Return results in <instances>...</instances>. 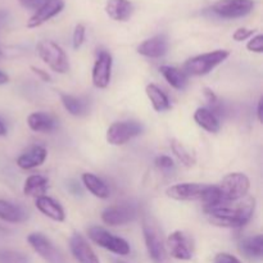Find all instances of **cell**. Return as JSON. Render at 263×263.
I'll use <instances>...</instances> for the list:
<instances>
[{
  "mask_svg": "<svg viewBox=\"0 0 263 263\" xmlns=\"http://www.w3.org/2000/svg\"><path fill=\"white\" fill-rule=\"evenodd\" d=\"M256 208V199L246 197L238 202H223L204 210L208 221L218 228L239 229L251 221Z\"/></svg>",
  "mask_w": 263,
  "mask_h": 263,
  "instance_id": "6da1fadb",
  "label": "cell"
},
{
  "mask_svg": "<svg viewBox=\"0 0 263 263\" xmlns=\"http://www.w3.org/2000/svg\"><path fill=\"white\" fill-rule=\"evenodd\" d=\"M230 55V51L225 49H218V50L210 51V53L199 54L193 58L187 59L184 64L182 71L187 76H204L208 74L211 71L220 66L221 63L226 61Z\"/></svg>",
  "mask_w": 263,
  "mask_h": 263,
  "instance_id": "7a4b0ae2",
  "label": "cell"
},
{
  "mask_svg": "<svg viewBox=\"0 0 263 263\" xmlns=\"http://www.w3.org/2000/svg\"><path fill=\"white\" fill-rule=\"evenodd\" d=\"M143 234L145 240L146 251L154 263H170L166 243L162 236V231L151 217H145L143 221Z\"/></svg>",
  "mask_w": 263,
  "mask_h": 263,
  "instance_id": "3957f363",
  "label": "cell"
},
{
  "mask_svg": "<svg viewBox=\"0 0 263 263\" xmlns=\"http://www.w3.org/2000/svg\"><path fill=\"white\" fill-rule=\"evenodd\" d=\"M251 189V181L248 176L241 172H231L226 175L218 185L222 202H238L247 197Z\"/></svg>",
  "mask_w": 263,
  "mask_h": 263,
  "instance_id": "277c9868",
  "label": "cell"
},
{
  "mask_svg": "<svg viewBox=\"0 0 263 263\" xmlns=\"http://www.w3.org/2000/svg\"><path fill=\"white\" fill-rule=\"evenodd\" d=\"M37 54L44 63L48 64L54 72L64 74L69 71V62L63 49L53 40H41L37 44Z\"/></svg>",
  "mask_w": 263,
  "mask_h": 263,
  "instance_id": "5b68a950",
  "label": "cell"
},
{
  "mask_svg": "<svg viewBox=\"0 0 263 263\" xmlns=\"http://www.w3.org/2000/svg\"><path fill=\"white\" fill-rule=\"evenodd\" d=\"M87 235L97 246L102 247V248L107 249L112 253L118 254V256L130 254V244L125 239L113 235L112 233L100 228V226H91L90 229H87Z\"/></svg>",
  "mask_w": 263,
  "mask_h": 263,
  "instance_id": "8992f818",
  "label": "cell"
},
{
  "mask_svg": "<svg viewBox=\"0 0 263 263\" xmlns=\"http://www.w3.org/2000/svg\"><path fill=\"white\" fill-rule=\"evenodd\" d=\"M143 133V126L136 121H120L107 130V141L110 145H123Z\"/></svg>",
  "mask_w": 263,
  "mask_h": 263,
  "instance_id": "52a82bcc",
  "label": "cell"
},
{
  "mask_svg": "<svg viewBox=\"0 0 263 263\" xmlns=\"http://www.w3.org/2000/svg\"><path fill=\"white\" fill-rule=\"evenodd\" d=\"M31 248L48 263H68L61 251L41 233H32L27 236Z\"/></svg>",
  "mask_w": 263,
  "mask_h": 263,
  "instance_id": "ba28073f",
  "label": "cell"
},
{
  "mask_svg": "<svg viewBox=\"0 0 263 263\" xmlns=\"http://www.w3.org/2000/svg\"><path fill=\"white\" fill-rule=\"evenodd\" d=\"M254 4L253 0H220L211 9L218 17L234 20L249 14L254 9Z\"/></svg>",
  "mask_w": 263,
  "mask_h": 263,
  "instance_id": "9c48e42d",
  "label": "cell"
},
{
  "mask_svg": "<svg viewBox=\"0 0 263 263\" xmlns=\"http://www.w3.org/2000/svg\"><path fill=\"white\" fill-rule=\"evenodd\" d=\"M166 249H168V254L172 258L180 261H189L193 258L194 253L190 238L180 230L170 234L166 240Z\"/></svg>",
  "mask_w": 263,
  "mask_h": 263,
  "instance_id": "30bf717a",
  "label": "cell"
},
{
  "mask_svg": "<svg viewBox=\"0 0 263 263\" xmlns=\"http://www.w3.org/2000/svg\"><path fill=\"white\" fill-rule=\"evenodd\" d=\"M210 185L195 184V182H184L170 186L166 190L167 197L180 202H195L202 200Z\"/></svg>",
  "mask_w": 263,
  "mask_h": 263,
  "instance_id": "8fae6325",
  "label": "cell"
},
{
  "mask_svg": "<svg viewBox=\"0 0 263 263\" xmlns=\"http://www.w3.org/2000/svg\"><path fill=\"white\" fill-rule=\"evenodd\" d=\"M136 216L138 212L133 204L122 203L105 208L102 212V221L109 226H122L135 220Z\"/></svg>",
  "mask_w": 263,
  "mask_h": 263,
  "instance_id": "7c38bea8",
  "label": "cell"
},
{
  "mask_svg": "<svg viewBox=\"0 0 263 263\" xmlns=\"http://www.w3.org/2000/svg\"><path fill=\"white\" fill-rule=\"evenodd\" d=\"M112 55L108 51L100 50L98 53V58L92 67L91 80L92 84L98 89H107L112 76Z\"/></svg>",
  "mask_w": 263,
  "mask_h": 263,
  "instance_id": "4fadbf2b",
  "label": "cell"
},
{
  "mask_svg": "<svg viewBox=\"0 0 263 263\" xmlns=\"http://www.w3.org/2000/svg\"><path fill=\"white\" fill-rule=\"evenodd\" d=\"M64 5H66L64 0H44L43 4L36 9V12L27 21V27L36 28L44 25L49 20L59 14L64 9Z\"/></svg>",
  "mask_w": 263,
  "mask_h": 263,
  "instance_id": "5bb4252c",
  "label": "cell"
},
{
  "mask_svg": "<svg viewBox=\"0 0 263 263\" xmlns=\"http://www.w3.org/2000/svg\"><path fill=\"white\" fill-rule=\"evenodd\" d=\"M69 248L79 263H100L95 252L81 234H73L69 239Z\"/></svg>",
  "mask_w": 263,
  "mask_h": 263,
  "instance_id": "9a60e30c",
  "label": "cell"
},
{
  "mask_svg": "<svg viewBox=\"0 0 263 263\" xmlns=\"http://www.w3.org/2000/svg\"><path fill=\"white\" fill-rule=\"evenodd\" d=\"M168 49V40L164 35H156L138 46V53L146 58H161L167 53Z\"/></svg>",
  "mask_w": 263,
  "mask_h": 263,
  "instance_id": "2e32d148",
  "label": "cell"
},
{
  "mask_svg": "<svg viewBox=\"0 0 263 263\" xmlns=\"http://www.w3.org/2000/svg\"><path fill=\"white\" fill-rule=\"evenodd\" d=\"M35 205L44 216L49 217L50 220L55 221V222H63V221L66 220L64 210L62 208V205L59 204L58 202H55V200L53 199V198L46 197V195L36 198Z\"/></svg>",
  "mask_w": 263,
  "mask_h": 263,
  "instance_id": "e0dca14e",
  "label": "cell"
},
{
  "mask_svg": "<svg viewBox=\"0 0 263 263\" xmlns=\"http://www.w3.org/2000/svg\"><path fill=\"white\" fill-rule=\"evenodd\" d=\"M105 12L117 22H126L134 13V5L130 0H107Z\"/></svg>",
  "mask_w": 263,
  "mask_h": 263,
  "instance_id": "ac0fdd59",
  "label": "cell"
},
{
  "mask_svg": "<svg viewBox=\"0 0 263 263\" xmlns=\"http://www.w3.org/2000/svg\"><path fill=\"white\" fill-rule=\"evenodd\" d=\"M48 157V152L43 146H32L17 158V166L22 170H32L41 166Z\"/></svg>",
  "mask_w": 263,
  "mask_h": 263,
  "instance_id": "d6986e66",
  "label": "cell"
},
{
  "mask_svg": "<svg viewBox=\"0 0 263 263\" xmlns=\"http://www.w3.org/2000/svg\"><path fill=\"white\" fill-rule=\"evenodd\" d=\"M27 125L35 133H51L55 130L57 122L50 115L44 112H33L27 117Z\"/></svg>",
  "mask_w": 263,
  "mask_h": 263,
  "instance_id": "ffe728a7",
  "label": "cell"
},
{
  "mask_svg": "<svg viewBox=\"0 0 263 263\" xmlns=\"http://www.w3.org/2000/svg\"><path fill=\"white\" fill-rule=\"evenodd\" d=\"M28 218V213L20 205H15L8 200L0 199V220L9 223H20Z\"/></svg>",
  "mask_w": 263,
  "mask_h": 263,
  "instance_id": "44dd1931",
  "label": "cell"
},
{
  "mask_svg": "<svg viewBox=\"0 0 263 263\" xmlns=\"http://www.w3.org/2000/svg\"><path fill=\"white\" fill-rule=\"evenodd\" d=\"M194 121L198 126H200L203 130L208 131V133L216 134L220 131L221 125L217 116L208 108H198L194 112Z\"/></svg>",
  "mask_w": 263,
  "mask_h": 263,
  "instance_id": "7402d4cb",
  "label": "cell"
},
{
  "mask_svg": "<svg viewBox=\"0 0 263 263\" xmlns=\"http://www.w3.org/2000/svg\"><path fill=\"white\" fill-rule=\"evenodd\" d=\"M82 184L85 185L87 190L91 193L94 197L99 198V199H107L109 198V187L107 186L104 181L102 179L97 176L94 174H84L82 175Z\"/></svg>",
  "mask_w": 263,
  "mask_h": 263,
  "instance_id": "603a6c76",
  "label": "cell"
},
{
  "mask_svg": "<svg viewBox=\"0 0 263 263\" xmlns=\"http://www.w3.org/2000/svg\"><path fill=\"white\" fill-rule=\"evenodd\" d=\"M159 72L174 89L184 90L187 86V74L182 69L171 66H162L159 67Z\"/></svg>",
  "mask_w": 263,
  "mask_h": 263,
  "instance_id": "cb8c5ba5",
  "label": "cell"
},
{
  "mask_svg": "<svg viewBox=\"0 0 263 263\" xmlns=\"http://www.w3.org/2000/svg\"><path fill=\"white\" fill-rule=\"evenodd\" d=\"M145 92L148 95L149 100H151L152 105H153L154 110H157V112H164V110H168L171 108V103H170L168 97L156 84L146 85Z\"/></svg>",
  "mask_w": 263,
  "mask_h": 263,
  "instance_id": "d4e9b609",
  "label": "cell"
},
{
  "mask_svg": "<svg viewBox=\"0 0 263 263\" xmlns=\"http://www.w3.org/2000/svg\"><path fill=\"white\" fill-rule=\"evenodd\" d=\"M48 190V180L41 175H31L26 179L23 185V193L27 197H43Z\"/></svg>",
  "mask_w": 263,
  "mask_h": 263,
  "instance_id": "484cf974",
  "label": "cell"
},
{
  "mask_svg": "<svg viewBox=\"0 0 263 263\" xmlns=\"http://www.w3.org/2000/svg\"><path fill=\"white\" fill-rule=\"evenodd\" d=\"M240 252L246 254L249 258H262L263 256V236L262 235H254L249 236V238L243 239L240 241Z\"/></svg>",
  "mask_w": 263,
  "mask_h": 263,
  "instance_id": "4316f807",
  "label": "cell"
},
{
  "mask_svg": "<svg viewBox=\"0 0 263 263\" xmlns=\"http://www.w3.org/2000/svg\"><path fill=\"white\" fill-rule=\"evenodd\" d=\"M61 100L63 107L66 108L69 115L81 117V116H85L87 113V103L80 99V98L68 94H61Z\"/></svg>",
  "mask_w": 263,
  "mask_h": 263,
  "instance_id": "83f0119b",
  "label": "cell"
},
{
  "mask_svg": "<svg viewBox=\"0 0 263 263\" xmlns=\"http://www.w3.org/2000/svg\"><path fill=\"white\" fill-rule=\"evenodd\" d=\"M171 149H172V152H174L175 156L179 158V161L181 162L182 164H185V166H187V167H190L194 164V162H195L194 157L192 156V153H189V151H187V149L185 148V146L182 145L180 141L172 140L171 141Z\"/></svg>",
  "mask_w": 263,
  "mask_h": 263,
  "instance_id": "f1b7e54d",
  "label": "cell"
},
{
  "mask_svg": "<svg viewBox=\"0 0 263 263\" xmlns=\"http://www.w3.org/2000/svg\"><path fill=\"white\" fill-rule=\"evenodd\" d=\"M0 263H30V259L22 252L0 249Z\"/></svg>",
  "mask_w": 263,
  "mask_h": 263,
  "instance_id": "f546056e",
  "label": "cell"
},
{
  "mask_svg": "<svg viewBox=\"0 0 263 263\" xmlns=\"http://www.w3.org/2000/svg\"><path fill=\"white\" fill-rule=\"evenodd\" d=\"M85 35H86V28H85L84 25L80 23V25L74 27L73 36H72V44H73L74 49L81 48V45L85 41Z\"/></svg>",
  "mask_w": 263,
  "mask_h": 263,
  "instance_id": "4dcf8cb0",
  "label": "cell"
},
{
  "mask_svg": "<svg viewBox=\"0 0 263 263\" xmlns=\"http://www.w3.org/2000/svg\"><path fill=\"white\" fill-rule=\"evenodd\" d=\"M247 49L252 53H263V35L258 33V35L253 36L247 44Z\"/></svg>",
  "mask_w": 263,
  "mask_h": 263,
  "instance_id": "1f68e13d",
  "label": "cell"
},
{
  "mask_svg": "<svg viewBox=\"0 0 263 263\" xmlns=\"http://www.w3.org/2000/svg\"><path fill=\"white\" fill-rule=\"evenodd\" d=\"M154 164H156L157 168H159L161 171H170L175 167L174 159L168 156H159L157 157L156 161H154Z\"/></svg>",
  "mask_w": 263,
  "mask_h": 263,
  "instance_id": "d6a6232c",
  "label": "cell"
},
{
  "mask_svg": "<svg viewBox=\"0 0 263 263\" xmlns=\"http://www.w3.org/2000/svg\"><path fill=\"white\" fill-rule=\"evenodd\" d=\"M256 30H251V28H246V27H240L233 33V39L235 41H244L247 39L252 37L254 35Z\"/></svg>",
  "mask_w": 263,
  "mask_h": 263,
  "instance_id": "836d02e7",
  "label": "cell"
},
{
  "mask_svg": "<svg viewBox=\"0 0 263 263\" xmlns=\"http://www.w3.org/2000/svg\"><path fill=\"white\" fill-rule=\"evenodd\" d=\"M215 263H241L235 256L230 253H218L215 257Z\"/></svg>",
  "mask_w": 263,
  "mask_h": 263,
  "instance_id": "e575fe53",
  "label": "cell"
},
{
  "mask_svg": "<svg viewBox=\"0 0 263 263\" xmlns=\"http://www.w3.org/2000/svg\"><path fill=\"white\" fill-rule=\"evenodd\" d=\"M18 2L22 7L27 8V9H37L43 4L44 0H18Z\"/></svg>",
  "mask_w": 263,
  "mask_h": 263,
  "instance_id": "d590c367",
  "label": "cell"
},
{
  "mask_svg": "<svg viewBox=\"0 0 263 263\" xmlns=\"http://www.w3.org/2000/svg\"><path fill=\"white\" fill-rule=\"evenodd\" d=\"M31 69H32L33 73H35L36 76L40 77V79L43 80L44 82H50V81H51L50 74H49L48 72H46V71H44V69L37 68V67H35V66H31Z\"/></svg>",
  "mask_w": 263,
  "mask_h": 263,
  "instance_id": "8d00e7d4",
  "label": "cell"
},
{
  "mask_svg": "<svg viewBox=\"0 0 263 263\" xmlns=\"http://www.w3.org/2000/svg\"><path fill=\"white\" fill-rule=\"evenodd\" d=\"M203 94H204L205 99H207L211 104H216V103L218 102L217 95H216L215 92H213V90H211L210 87H204V89H203Z\"/></svg>",
  "mask_w": 263,
  "mask_h": 263,
  "instance_id": "74e56055",
  "label": "cell"
},
{
  "mask_svg": "<svg viewBox=\"0 0 263 263\" xmlns=\"http://www.w3.org/2000/svg\"><path fill=\"white\" fill-rule=\"evenodd\" d=\"M262 104H263V98L261 97L258 100V104H257V117H258L259 122H262V112H263Z\"/></svg>",
  "mask_w": 263,
  "mask_h": 263,
  "instance_id": "f35d334b",
  "label": "cell"
},
{
  "mask_svg": "<svg viewBox=\"0 0 263 263\" xmlns=\"http://www.w3.org/2000/svg\"><path fill=\"white\" fill-rule=\"evenodd\" d=\"M9 82V76L5 72L0 71V85H5Z\"/></svg>",
  "mask_w": 263,
  "mask_h": 263,
  "instance_id": "ab89813d",
  "label": "cell"
},
{
  "mask_svg": "<svg viewBox=\"0 0 263 263\" xmlns=\"http://www.w3.org/2000/svg\"><path fill=\"white\" fill-rule=\"evenodd\" d=\"M7 135V127H5L4 122L0 120V136H5Z\"/></svg>",
  "mask_w": 263,
  "mask_h": 263,
  "instance_id": "60d3db41",
  "label": "cell"
},
{
  "mask_svg": "<svg viewBox=\"0 0 263 263\" xmlns=\"http://www.w3.org/2000/svg\"><path fill=\"white\" fill-rule=\"evenodd\" d=\"M116 263H125V262H121V261H117Z\"/></svg>",
  "mask_w": 263,
  "mask_h": 263,
  "instance_id": "b9f144b4",
  "label": "cell"
}]
</instances>
